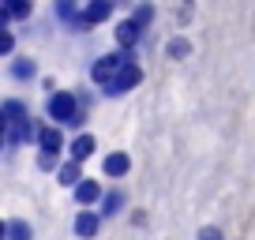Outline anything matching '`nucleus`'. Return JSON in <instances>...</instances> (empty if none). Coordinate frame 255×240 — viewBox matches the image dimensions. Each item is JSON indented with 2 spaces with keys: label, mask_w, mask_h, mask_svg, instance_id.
Here are the masks:
<instances>
[{
  "label": "nucleus",
  "mask_w": 255,
  "mask_h": 240,
  "mask_svg": "<svg viewBox=\"0 0 255 240\" xmlns=\"http://www.w3.org/2000/svg\"><path fill=\"white\" fill-rule=\"evenodd\" d=\"M120 207H124V192H109L105 203H102V214H117Z\"/></svg>",
  "instance_id": "obj_16"
},
{
  "label": "nucleus",
  "mask_w": 255,
  "mask_h": 240,
  "mask_svg": "<svg viewBox=\"0 0 255 240\" xmlns=\"http://www.w3.org/2000/svg\"><path fill=\"white\" fill-rule=\"evenodd\" d=\"M150 19H154V8H150V4H139V8H135V15H131V23H135L139 30H143V26H150Z\"/></svg>",
  "instance_id": "obj_17"
},
{
  "label": "nucleus",
  "mask_w": 255,
  "mask_h": 240,
  "mask_svg": "<svg viewBox=\"0 0 255 240\" xmlns=\"http://www.w3.org/2000/svg\"><path fill=\"white\" fill-rule=\"evenodd\" d=\"M199 240H222V233H218L214 225H207V229H199Z\"/></svg>",
  "instance_id": "obj_21"
},
{
  "label": "nucleus",
  "mask_w": 255,
  "mask_h": 240,
  "mask_svg": "<svg viewBox=\"0 0 255 240\" xmlns=\"http://www.w3.org/2000/svg\"><path fill=\"white\" fill-rule=\"evenodd\" d=\"M56 176H60V184H64V188H79V180H83V169H79V161H64Z\"/></svg>",
  "instance_id": "obj_11"
},
{
  "label": "nucleus",
  "mask_w": 255,
  "mask_h": 240,
  "mask_svg": "<svg viewBox=\"0 0 255 240\" xmlns=\"http://www.w3.org/2000/svg\"><path fill=\"white\" fill-rule=\"evenodd\" d=\"M11 49H15V38H11V30H0V56H8Z\"/></svg>",
  "instance_id": "obj_19"
},
{
  "label": "nucleus",
  "mask_w": 255,
  "mask_h": 240,
  "mask_svg": "<svg viewBox=\"0 0 255 240\" xmlns=\"http://www.w3.org/2000/svg\"><path fill=\"white\" fill-rule=\"evenodd\" d=\"M56 15H60V19H68V23H72L75 30H87V23H83L79 8H75L72 0H60V4H56Z\"/></svg>",
  "instance_id": "obj_10"
},
{
  "label": "nucleus",
  "mask_w": 255,
  "mask_h": 240,
  "mask_svg": "<svg viewBox=\"0 0 255 240\" xmlns=\"http://www.w3.org/2000/svg\"><path fill=\"white\" fill-rule=\"evenodd\" d=\"M49 117H53L56 124H72V120L79 117V102H75L72 90H56V94L49 98Z\"/></svg>",
  "instance_id": "obj_2"
},
{
  "label": "nucleus",
  "mask_w": 255,
  "mask_h": 240,
  "mask_svg": "<svg viewBox=\"0 0 255 240\" xmlns=\"http://www.w3.org/2000/svg\"><path fill=\"white\" fill-rule=\"evenodd\" d=\"M0 240H8V222H0Z\"/></svg>",
  "instance_id": "obj_24"
},
{
  "label": "nucleus",
  "mask_w": 255,
  "mask_h": 240,
  "mask_svg": "<svg viewBox=\"0 0 255 240\" xmlns=\"http://www.w3.org/2000/svg\"><path fill=\"white\" fill-rule=\"evenodd\" d=\"M38 165H41V169H53V165H56V154H41Z\"/></svg>",
  "instance_id": "obj_22"
},
{
  "label": "nucleus",
  "mask_w": 255,
  "mask_h": 240,
  "mask_svg": "<svg viewBox=\"0 0 255 240\" xmlns=\"http://www.w3.org/2000/svg\"><path fill=\"white\" fill-rule=\"evenodd\" d=\"M128 60H131V53H124V49H120V53H105V56H98L94 68H90V79H94L98 87H105V83H109L113 75H117L120 68L128 64Z\"/></svg>",
  "instance_id": "obj_1"
},
{
  "label": "nucleus",
  "mask_w": 255,
  "mask_h": 240,
  "mask_svg": "<svg viewBox=\"0 0 255 240\" xmlns=\"http://www.w3.org/2000/svg\"><path fill=\"white\" fill-rule=\"evenodd\" d=\"M94 146H98V143H94V135H79L72 146H68V150H72V161H87L90 154H94Z\"/></svg>",
  "instance_id": "obj_12"
},
{
  "label": "nucleus",
  "mask_w": 255,
  "mask_h": 240,
  "mask_svg": "<svg viewBox=\"0 0 255 240\" xmlns=\"http://www.w3.org/2000/svg\"><path fill=\"white\" fill-rule=\"evenodd\" d=\"M98 229H102V218H98L94 210H83V214L75 218V233H79L83 240H87V237H98Z\"/></svg>",
  "instance_id": "obj_4"
},
{
  "label": "nucleus",
  "mask_w": 255,
  "mask_h": 240,
  "mask_svg": "<svg viewBox=\"0 0 255 240\" xmlns=\"http://www.w3.org/2000/svg\"><path fill=\"white\" fill-rule=\"evenodd\" d=\"M38 146H41V154H56V150L64 146V131H60V128H41Z\"/></svg>",
  "instance_id": "obj_5"
},
{
  "label": "nucleus",
  "mask_w": 255,
  "mask_h": 240,
  "mask_svg": "<svg viewBox=\"0 0 255 240\" xmlns=\"http://www.w3.org/2000/svg\"><path fill=\"white\" fill-rule=\"evenodd\" d=\"M4 8H8V15H15V19L30 15V4H26V0H11V4H4Z\"/></svg>",
  "instance_id": "obj_18"
},
{
  "label": "nucleus",
  "mask_w": 255,
  "mask_h": 240,
  "mask_svg": "<svg viewBox=\"0 0 255 240\" xmlns=\"http://www.w3.org/2000/svg\"><path fill=\"white\" fill-rule=\"evenodd\" d=\"M0 150H4V135H0Z\"/></svg>",
  "instance_id": "obj_25"
},
{
  "label": "nucleus",
  "mask_w": 255,
  "mask_h": 240,
  "mask_svg": "<svg viewBox=\"0 0 255 240\" xmlns=\"http://www.w3.org/2000/svg\"><path fill=\"white\" fill-rule=\"evenodd\" d=\"M11 75H15V79H34V75H38V64H34L30 56H19V60H11Z\"/></svg>",
  "instance_id": "obj_14"
},
{
  "label": "nucleus",
  "mask_w": 255,
  "mask_h": 240,
  "mask_svg": "<svg viewBox=\"0 0 255 240\" xmlns=\"http://www.w3.org/2000/svg\"><path fill=\"white\" fill-rule=\"evenodd\" d=\"M0 113H4V120H8V128H11V124H26V120H30V117H26V105L15 102V98L0 105Z\"/></svg>",
  "instance_id": "obj_8"
},
{
  "label": "nucleus",
  "mask_w": 255,
  "mask_h": 240,
  "mask_svg": "<svg viewBox=\"0 0 255 240\" xmlns=\"http://www.w3.org/2000/svg\"><path fill=\"white\" fill-rule=\"evenodd\" d=\"M188 53H191V45H188L184 38H176L173 45H169V56H188Z\"/></svg>",
  "instance_id": "obj_20"
},
{
  "label": "nucleus",
  "mask_w": 255,
  "mask_h": 240,
  "mask_svg": "<svg viewBox=\"0 0 255 240\" xmlns=\"http://www.w3.org/2000/svg\"><path fill=\"white\" fill-rule=\"evenodd\" d=\"M105 176H128V169H131V161H128V154H109V158L102 161Z\"/></svg>",
  "instance_id": "obj_9"
},
{
  "label": "nucleus",
  "mask_w": 255,
  "mask_h": 240,
  "mask_svg": "<svg viewBox=\"0 0 255 240\" xmlns=\"http://www.w3.org/2000/svg\"><path fill=\"white\" fill-rule=\"evenodd\" d=\"M139 79H143V68H139L135 60H128V64L120 68V72L113 75V79L105 83L102 90H105V94H113V98H117V94H128L131 87H139Z\"/></svg>",
  "instance_id": "obj_3"
},
{
  "label": "nucleus",
  "mask_w": 255,
  "mask_h": 240,
  "mask_svg": "<svg viewBox=\"0 0 255 240\" xmlns=\"http://www.w3.org/2000/svg\"><path fill=\"white\" fill-rule=\"evenodd\" d=\"M113 15V4H109V0H94V4H90V8H87V15H83V23H102V19H109Z\"/></svg>",
  "instance_id": "obj_13"
},
{
  "label": "nucleus",
  "mask_w": 255,
  "mask_h": 240,
  "mask_svg": "<svg viewBox=\"0 0 255 240\" xmlns=\"http://www.w3.org/2000/svg\"><path fill=\"white\" fill-rule=\"evenodd\" d=\"M139 34H143V30H139L131 19H124V23L117 26V41H120V49H128V53H131V45L139 41Z\"/></svg>",
  "instance_id": "obj_7"
},
{
  "label": "nucleus",
  "mask_w": 255,
  "mask_h": 240,
  "mask_svg": "<svg viewBox=\"0 0 255 240\" xmlns=\"http://www.w3.org/2000/svg\"><path fill=\"white\" fill-rule=\"evenodd\" d=\"M8 240H34L26 222H8Z\"/></svg>",
  "instance_id": "obj_15"
},
{
  "label": "nucleus",
  "mask_w": 255,
  "mask_h": 240,
  "mask_svg": "<svg viewBox=\"0 0 255 240\" xmlns=\"http://www.w3.org/2000/svg\"><path fill=\"white\" fill-rule=\"evenodd\" d=\"M75 199H79L83 207L98 203V199H102V184H98V180H87V176H83V180H79V188H75Z\"/></svg>",
  "instance_id": "obj_6"
},
{
  "label": "nucleus",
  "mask_w": 255,
  "mask_h": 240,
  "mask_svg": "<svg viewBox=\"0 0 255 240\" xmlns=\"http://www.w3.org/2000/svg\"><path fill=\"white\" fill-rule=\"evenodd\" d=\"M0 135H8V120H4V113H0Z\"/></svg>",
  "instance_id": "obj_23"
}]
</instances>
